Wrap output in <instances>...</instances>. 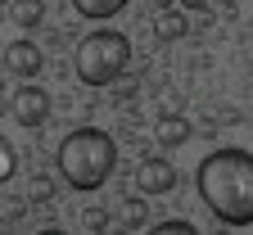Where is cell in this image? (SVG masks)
<instances>
[{"label": "cell", "mask_w": 253, "mask_h": 235, "mask_svg": "<svg viewBox=\"0 0 253 235\" xmlns=\"http://www.w3.org/2000/svg\"><path fill=\"white\" fill-rule=\"evenodd\" d=\"M195 190L221 226H253V154L221 145L195 167Z\"/></svg>", "instance_id": "6da1fadb"}, {"label": "cell", "mask_w": 253, "mask_h": 235, "mask_svg": "<svg viewBox=\"0 0 253 235\" xmlns=\"http://www.w3.org/2000/svg\"><path fill=\"white\" fill-rule=\"evenodd\" d=\"M54 167L68 190L77 194H95L118 167V141L109 136L104 127H77L59 141L54 149Z\"/></svg>", "instance_id": "7a4b0ae2"}, {"label": "cell", "mask_w": 253, "mask_h": 235, "mask_svg": "<svg viewBox=\"0 0 253 235\" xmlns=\"http://www.w3.org/2000/svg\"><path fill=\"white\" fill-rule=\"evenodd\" d=\"M73 68H77V82H82V86L104 91V86L122 82L126 68H131V41H126L122 32H109V27L86 32V37L77 41Z\"/></svg>", "instance_id": "3957f363"}, {"label": "cell", "mask_w": 253, "mask_h": 235, "mask_svg": "<svg viewBox=\"0 0 253 235\" xmlns=\"http://www.w3.org/2000/svg\"><path fill=\"white\" fill-rule=\"evenodd\" d=\"M0 63H5V73H14V77L32 82V77H37V73L45 68V54H41V46H37V41L18 37V41H9V46H5V54H0Z\"/></svg>", "instance_id": "277c9868"}, {"label": "cell", "mask_w": 253, "mask_h": 235, "mask_svg": "<svg viewBox=\"0 0 253 235\" xmlns=\"http://www.w3.org/2000/svg\"><path fill=\"white\" fill-rule=\"evenodd\" d=\"M131 177H136V190L140 194H172L176 190V167L168 158H158V154L154 158H140Z\"/></svg>", "instance_id": "5b68a950"}, {"label": "cell", "mask_w": 253, "mask_h": 235, "mask_svg": "<svg viewBox=\"0 0 253 235\" xmlns=\"http://www.w3.org/2000/svg\"><path fill=\"white\" fill-rule=\"evenodd\" d=\"M50 109H54V104H50V95H45L41 86H32V82H27V86L14 91V118H18L23 127H45Z\"/></svg>", "instance_id": "8992f818"}, {"label": "cell", "mask_w": 253, "mask_h": 235, "mask_svg": "<svg viewBox=\"0 0 253 235\" xmlns=\"http://www.w3.org/2000/svg\"><path fill=\"white\" fill-rule=\"evenodd\" d=\"M154 141L163 145V149H181V145L190 141V118H181V113L163 118V122H158V131H154Z\"/></svg>", "instance_id": "52a82bcc"}, {"label": "cell", "mask_w": 253, "mask_h": 235, "mask_svg": "<svg viewBox=\"0 0 253 235\" xmlns=\"http://www.w3.org/2000/svg\"><path fill=\"white\" fill-rule=\"evenodd\" d=\"M73 9L90 23H104V18H118L126 9V0H73Z\"/></svg>", "instance_id": "ba28073f"}, {"label": "cell", "mask_w": 253, "mask_h": 235, "mask_svg": "<svg viewBox=\"0 0 253 235\" xmlns=\"http://www.w3.org/2000/svg\"><path fill=\"white\" fill-rule=\"evenodd\" d=\"M9 18H14L23 32L41 27V18H45V0H14V5H9Z\"/></svg>", "instance_id": "9c48e42d"}, {"label": "cell", "mask_w": 253, "mask_h": 235, "mask_svg": "<svg viewBox=\"0 0 253 235\" xmlns=\"http://www.w3.org/2000/svg\"><path fill=\"white\" fill-rule=\"evenodd\" d=\"M154 27H158V37H163V41H181L185 32H190V23H185V14H181V9H163Z\"/></svg>", "instance_id": "30bf717a"}, {"label": "cell", "mask_w": 253, "mask_h": 235, "mask_svg": "<svg viewBox=\"0 0 253 235\" xmlns=\"http://www.w3.org/2000/svg\"><path fill=\"white\" fill-rule=\"evenodd\" d=\"M122 213H126V231H140L145 226V213H149L145 208V194H126L122 199Z\"/></svg>", "instance_id": "8fae6325"}, {"label": "cell", "mask_w": 253, "mask_h": 235, "mask_svg": "<svg viewBox=\"0 0 253 235\" xmlns=\"http://www.w3.org/2000/svg\"><path fill=\"white\" fill-rule=\"evenodd\" d=\"M54 177H32L27 181V199H32V204H50V199H54Z\"/></svg>", "instance_id": "7c38bea8"}, {"label": "cell", "mask_w": 253, "mask_h": 235, "mask_svg": "<svg viewBox=\"0 0 253 235\" xmlns=\"http://www.w3.org/2000/svg\"><path fill=\"white\" fill-rule=\"evenodd\" d=\"M149 231H154V235H172V231H176V235H195L199 226H195V222H185V217H163V222H154Z\"/></svg>", "instance_id": "4fadbf2b"}, {"label": "cell", "mask_w": 253, "mask_h": 235, "mask_svg": "<svg viewBox=\"0 0 253 235\" xmlns=\"http://www.w3.org/2000/svg\"><path fill=\"white\" fill-rule=\"evenodd\" d=\"M14 172H18V154H14V145H9L5 136H0V186H5Z\"/></svg>", "instance_id": "5bb4252c"}, {"label": "cell", "mask_w": 253, "mask_h": 235, "mask_svg": "<svg viewBox=\"0 0 253 235\" xmlns=\"http://www.w3.org/2000/svg\"><path fill=\"white\" fill-rule=\"evenodd\" d=\"M181 5H185V9H208L212 0H181Z\"/></svg>", "instance_id": "9a60e30c"}]
</instances>
